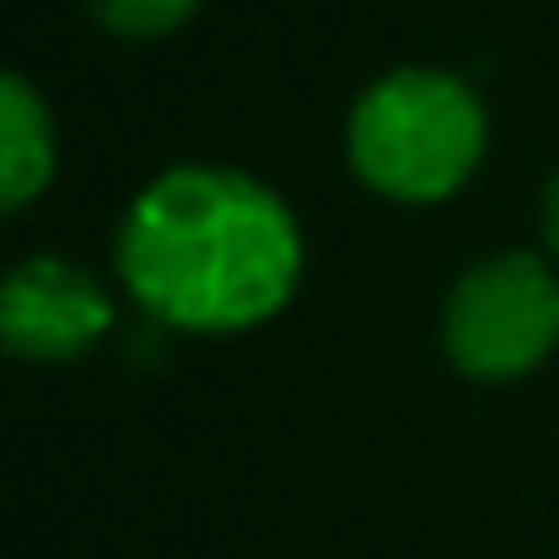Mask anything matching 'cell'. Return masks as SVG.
Instances as JSON below:
<instances>
[{"label": "cell", "mask_w": 559, "mask_h": 559, "mask_svg": "<svg viewBox=\"0 0 559 559\" xmlns=\"http://www.w3.org/2000/svg\"><path fill=\"white\" fill-rule=\"evenodd\" d=\"M301 223L259 175L181 163L127 205L115 271L151 319L175 331H253L301 283Z\"/></svg>", "instance_id": "cell-1"}, {"label": "cell", "mask_w": 559, "mask_h": 559, "mask_svg": "<svg viewBox=\"0 0 559 559\" xmlns=\"http://www.w3.org/2000/svg\"><path fill=\"white\" fill-rule=\"evenodd\" d=\"M115 325V301L85 265L55 253H31L7 271L0 289V337L19 361L61 367L97 349Z\"/></svg>", "instance_id": "cell-4"}, {"label": "cell", "mask_w": 559, "mask_h": 559, "mask_svg": "<svg viewBox=\"0 0 559 559\" xmlns=\"http://www.w3.org/2000/svg\"><path fill=\"white\" fill-rule=\"evenodd\" d=\"M55 181V115L25 73L0 79V205L25 211Z\"/></svg>", "instance_id": "cell-5"}, {"label": "cell", "mask_w": 559, "mask_h": 559, "mask_svg": "<svg viewBox=\"0 0 559 559\" xmlns=\"http://www.w3.org/2000/svg\"><path fill=\"white\" fill-rule=\"evenodd\" d=\"M542 235H547V253L559 259V169H554V181H547V193H542Z\"/></svg>", "instance_id": "cell-7"}, {"label": "cell", "mask_w": 559, "mask_h": 559, "mask_svg": "<svg viewBox=\"0 0 559 559\" xmlns=\"http://www.w3.org/2000/svg\"><path fill=\"white\" fill-rule=\"evenodd\" d=\"M85 7H91V19L121 43H157L199 13V0H85Z\"/></svg>", "instance_id": "cell-6"}, {"label": "cell", "mask_w": 559, "mask_h": 559, "mask_svg": "<svg viewBox=\"0 0 559 559\" xmlns=\"http://www.w3.org/2000/svg\"><path fill=\"white\" fill-rule=\"evenodd\" d=\"M487 151V109L457 73L397 67L349 109V169L397 205H439L475 175Z\"/></svg>", "instance_id": "cell-2"}, {"label": "cell", "mask_w": 559, "mask_h": 559, "mask_svg": "<svg viewBox=\"0 0 559 559\" xmlns=\"http://www.w3.org/2000/svg\"><path fill=\"white\" fill-rule=\"evenodd\" d=\"M439 337L463 379L506 385L559 349V271L535 253H493L445 295Z\"/></svg>", "instance_id": "cell-3"}]
</instances>
